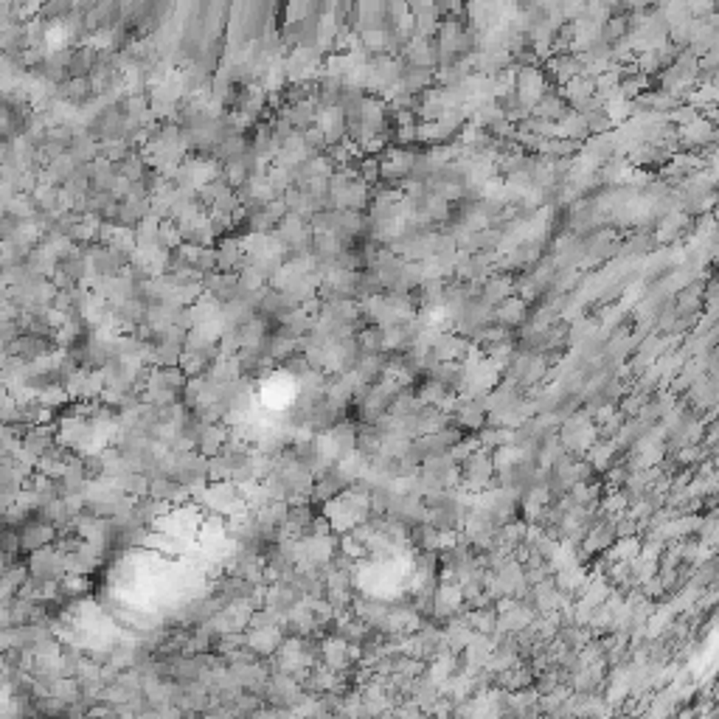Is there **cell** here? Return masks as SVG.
I'll return each instance as SVG.
<instances>
[{"instance_id":"cell-1","label":"cell","mask_w":719,"mask_h":719,"mask_svg":"<svg viewBox=\"0 0 719 719\" xmlns=\"http://www.w3.org/2000/svg\"><path fill=\"white\" fill-rule=\"evenodd\" d=\"M28 571H31V576H37V579H62L65 573H68V568H65V554L59 551V548L51 542V545H46V548H39V551H34V554H28Z\"/></svg>"},{"instance_id":"cell-2","label":"cell","mask_w":719,"mask_h":719,"mask_svg":"<svg viewBox=\"0 0 719 719\" xmlns=\"http://www.w3.org/2000/svg\"><path fill=\"white\" fill-rule=\"evenodd\" d=\"M57 537H59V528H57L51 520L39 517V515H34L28 523L20 526L23 554H34V551H39V548H46V545L57 542Z\"/></svg>"},{"instance_id":"cell-3","label":"cell","mask_w":719,"mask_h":719,"mask_svg":"<svg viewBox=\"0 0 719 719\" xmlns=\"http://www.w3.org/2000/svg\"><path fill=\"white\" fill-rule=\"evenodd\" d=\"M287 632L278 624L270 626H247V646L256 652L259 658H273L278 652V646L284 644Z\"/></svg>"},{"instance_id":"cell-4","label":"cell","mask_w":719,"mask_h":719,"mask_svg":"<svg viewBox=\"0 0 719 719\" xmlns=\"http://www.w3.org/2000/svg\"><path fill=\"white\" fill-rule=\"evenodd\" d=\"M59 584H62V599H65V602L84 599V596H88V590H90L88 573H65V576L59 579Z\"/></svg>"},{"instance_id":"cell-5","label":"cell","mask_w":719,"mask_h":719,"mask_svg":"<svg viewBox=\"0 0 719 719\" xmlns=\"http://www.w3.org/2000/svg\"><path fill=\"white\" fill-rule=\"evenodd\" d=\"M360 354H383L385 352V329L383 326H368L357 337Z\"/></svg>"},{"instance_id":"cell-6","label":"cell","mask_w":719,"mask_h":719,"mask_svg":"<svg viewBox=\"0 0 719 719\" xmlns=\"http://www.w3.org/2000/svg\"><path fill=\"white\" fill-rule=\"evenodd\" d=\"M278 368L284 371V374H289V376H295V379H301L312 365H309V357H307V352H292V354H287L281 363H278Z\"/></svg>"}]
</instances>
